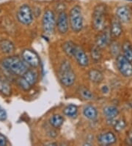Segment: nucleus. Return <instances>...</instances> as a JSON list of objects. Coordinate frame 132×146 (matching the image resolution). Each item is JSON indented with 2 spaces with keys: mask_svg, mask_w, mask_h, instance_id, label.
Wrapping results in <instances>:
<instances>
[{
  "mask_svg": "<svg viewBox=\"0 0 132 146\" xmlns=\"http://www.w3.org/2000/svg\"><path fill=\"white\" fill-rule=\"evenodd\" d=\"M69 25L74 32L79 33L84 27V17L82 8L79 5H76L71 7L69 12Z\"/></svg>",
  "mask_w": 132,
  "mask_h": 146,
  "instance_id": "4",
  "label": "nucleus"
},
{
  "mask_svg": "<svg viewBox=\"0 0 132 146\" xmlns=\"http://www.w3.org/2000/svg\"><path fill=\"white\" fill-rule=\"evenodd\" d=\"M110 33L112 37L118 38L121 36L123 33V28H122L121 22L118 19H114L111 23V27L109 28Z\"/></svg>",
  "mask_w": 132,
  "mask_h": 146,
  "instance_id": "14",
  "label": "nucleus"
},
{
  "mask_svg": "<svg viewBox=\"0 0 132 146\" xmlns=\"http://www.w3.org/2000/svg\"><path fill=\"white\" fill-rule=\"evenodd\" d=\"M116 17L121 23H129L131 17L130 8L126 5H121L116 10Z\"/></svg>",
  "mask_w": 132,
  "mask_h": 146,
  "instance_id": "11",
  "label": "nucleus"
},
{
  "mask_svg": "<svg viewBox=\"0 0 132 146\" xmlns=\"http://www.w3.org/2000/svg\"><path fill=\"white\" fill-rule=\"evenodd\" d=\"M90 55H91V58L93 61L98 62L102 58L101 49L96 45H94L93 46H92L91 50H90Z\"/></svg>",
  "mask_w": 132,
  "mask_h": 146,
  "instance_id": "26",
  "label": "nucleus"
},
{
  "mask_svg": "<svg viewBox=\"0 0 132 146\" xmlns=\"http://www.w3.org/2000/svg\"><path fill=\"white\" fill-rule=\"evenodd\" d=\"M97 140L101 145H111L116 143L117 137L112 132L108 131L99 134L97 137Z\"/></svg>",
  "mask_w": 132,
  "mask_h": 146,
  "instance_id": "13",
  "label": "nucleus"
},
{
  "mask_svg": "<svg viewBox=\"0 0 132 146\" xmlns=\"http://www.w3.org/2000/svg\"><path fill=\"white\" fill-rule=\"evenodd\" d=\"M129 1H132V0H129Z\"/></svg>",
  "mask_w": 132,
  "mask_h": 146,
  "instance_id": "33",
  "label": "nucleus"
},
{
  "mask_svg": "<svg viewBox=\"0 0 132 146\" xmlns=\"http://www.w3.org/2000/svg\"><path fill=\"white\" fill-rule=\"evenodd\" d=\"M109 46H110V52H111L112 55L115 56V57L120 55V46L118 42L111 41V43L109 44Z\"/></svg>",
  "mask_w": 132,
  "mask_h": 146,
  "instance_id": "28",
  "label": "nucleus"
},
{
  "mask_svg": "<svg viewBox=\"0 0 132 146\" xmlns=\"http://www.w3.org/2000/svg\"><path fill=\"white\" fill-rule=\"evenodd\" d=\"M58 78L65 87H70L74 85L76 81V74L69 61H64L62 63L58 70Z\"/></svg>",
  "mask_w": 132,
  "mask_h": 146,
  "instance_id": "2",
  "label": "nucleus"
},
{
  "mask_svg": "<svg viewBox=\"0 0 132 146\" xmlns=\"http://www.w3.org/2000/svg\"><path fill=\"white\" fill-rule=\"evenodd\" d=\"M21 76H23L25 80L30 84V86L32 87L36 84L37 81V78H38L37 72L34 70H27L24 73V75H21Z\"/></svg>",
  "mask_w": 132,
  "mask_h": 146,
  "instance_id": "18",
  "label": "nucleus"
},
{
  "mask_svg": "<svg viewBox=\"0 0 132 146\" xmlns=\"http://www.w3.org/2000/svg\"><path fill=\"white\" fill-rule=\"evenodd\" d=\"M116 64L118 71L123 76L129 78L132 76V64L131 61L125 58L123 55L117 56Z\"/></svg>",
  "mask_w": 132,
  "mask_h": 146,
  "instance_id": "7",
  "label": "nucleus"
},
{
  "mask_svg": "<svg viewBox=\"0 0 132 146\" xmlns=\"http://www.w3.org/2000/svg\"><path fill=\"white\" fill-rule=\"evenodd\" d=\"M17 84L22 90H24V91L25 92L30 91V89H31V88H32V86H30V84L25 80V78L23 76H20L19 78L18 79Z\"/></svg>",
  "mask_w": 132,
  "mask_h": 146,
  "instance_id": "27",
  "label": "nucleus"
},
{
  "mask_svg": "<svg viewBox=\"0 0 132 146\" xmlns=\"http://www.w3.org/2000/svg\"><path fill=\"white\" fill-rule=\"evenodd\" d=\"M7 145V139L2 134L0 133V146H5Z\"/></svg>",
  "mask_w": 132,
  "mask_h": 146,
  "instance_id": "31",
  "label": "nucleus"
},
{
  "mask_svg": "<svg viewBox=\"0 0 132 146\" xmlns=\"http://www.w3.org/2000/svg\"><path fill=\"white\" fill-rule=\"evenodd\" d=\"M103 113L107 119H113L119 114V110L115 106H107L104 107Z\"/></svg>",
  "mask_w": 132,
  "mask_h": 146,
  "instance_id": "19",
  "label": "nucleus"
},
{
  "mask_svg": "<svg viewBox=\"0 0 132 146\" xmlns=\"http://www.w3.org/2000/svg\"><path fill=\"white\" fill-rule=\"evenodd\" d=\"M78 92H79L80 97L84 100H90L93 99V94L92 93L90 89L86 88L84 86H79V89H78Z\"/></svg>",
  "mask_w": 132,
  "mask_h": 146,
  "instance_id": "23",
  "label": "nucleus"
},
{
  "mask_svg": "<svg viewBox=\"0 0 132 146\" xmlns=\"http://www.w3.org/2000/svg\"><path fill=\"white\" fill-rule=\"evenodd\" d=\"M111 33L109 28L104 27L95 38V45L100 49L105 48L111 43Z\"/></svg>",
  "mask_w": 132,
  "mask_h": 146,
  "instance_id": "10",
  "label": "nucleus"
},
{
  "mask_svg": "<svg viewBox=\"0 0 132 146\" xmlns=\"http://www.w3.org/2000/svg\"><path fill=\"white\" fill-rule=\"evenodd\" d=\"M15 45L8 39H2L0 41V50L4 54H12L15 51Z\"/></svg>",
  "mask_w": 132,
  "mask_h": 146,
  "instance_id": "15",
  "label": "nucleus"
},
{
  "mask_svg": "<svg viewBox=\"0 0 132 146\" xmlns=\"http://www.w3.org/2000/svg\"><path fill=\"white\" fill-rule=\"evenodd\" d=\"M16 17L18 21L22 25L28 26L32 23L34 19V13L32 7L28 4H23L18 9Z\"/></svg>",
  "mask_w": 132,
  "mask_h": 146,
  "instance_id": "5",
  "label": "nucleus"
},
{
  "mask_svg": "<svg viewBox=\"0 0 132 146\" xmlns=\"http://www.w3.org/2000/svg\"><path fill=\"white\" fill-rule=\"evenodd\" d=\"M21 58L27 66L32 68H37L40 65V58L36 52L30 49H25L21 52Z\"/></svg>",
  "mask_w": 132,
  "mask_h": 146,
  "instance_id": "8",
  "label": "nucleus"
},
{
  "mask_svg": "<svg viewBox=\"0 0 132 146\" xmlns=\"http://www.w3.org/2000/svg\"><path fill=\"white\" fill-rule=\"evenodd\" d=\"M56 27L57 31L62 35L66 34L69 29L68 15L65 11H60L56 20Z\"/></svg>",
  "mask_w": 132,
  "mask_h": 146,
  "instance_id": "9",
  "label": "nucleus"
},
{
  "mask_svg": "<svg viewBox=\"0 0 132 146\" xmlns=\"http://www.w3.org/2000/svg\"><path fill=\"white\" fill-rule=\"evenodd\" d=\"M106 11L107 7L104 3L98 4L94 7L92 16V26L95 31L100 32L105 27Z\"/></svg>",
  "mask_w": 132,
  "mask_h": 146,
  "instance_id": "3",
  "label": "nucleus"
},
{
  "mask_svg": "<svg viewBox=\"0 0 132 146\" xmlns=\"http://www.w3.org/2000/svg\"><path fill=\"white\" fill-rule=\"evenodd\" d=\"M122 51L123 56L132 62V46L130 43L125 41L122 46Z\"/></svg>",
  "mask_w": 132,
  "mask_h": 146,
  "instance_id": "24",
  "label": "nucleus"
},
{
  "mask_svg": "<svg viewBox=\"0 0 132 146\" xmlns=\"http://www.w3.org/2000/svg\"><path fill=\"white\" fill-rule=\"evenodd\" d=\"M12 89L10 83L4 78H0V93L5 96H10Z\"/></svg>",
  "mask_w": 132,
  "mask_h": 146,
  "instance_id": "21",
  "label": "nucleus"
},
{
  "mask_svg": "<svg viewBox=\"0 0 132 146\" xmlns=\"http://www.w3.org/2000/svg\"><path fill=\"white\" fill-rule=\"evenodd\" d=\"M88 78L89 80L93 84H100L104 80V75L103 73L96 69H91L88 72Z\"/></svg>",
  "mask_w": 132,
  "mask_h": 146,
  "instance_id": "16",
  "label": "nucleus"
},
{
  "mask_svg": "<svg viewBox=\"0 0 132 146\" xmlns=\"http://www.w3.org/2000/svg\"><path fill=\"white\" fill-rule=\"evenodd\" d=\"M63 122L64 118L60 114H54L49 119L50 125L55 129L60 128L63 124Z\"/></svg>",
  "mask_w": 132,
  "mask_h": 146,
  "instance_id": "22",
  "label": "nucleus"
},
{
  "mask_svg": "<svg viewBox=\"0 0 132 146\" xmlns=\"http://www.w3.org/2000/svg\"><path fill=\"white\" fill-rule=\"evenodd\" d=\"M1 64L6 71L17 76L23 75L24 73L28 70V66L22 58L14 55L4 58Z\"/></svg>",
  "mask_w": 132,
  "mask_h": 146,
  "instance_id": "1",
  "label": "nucleus"
},
{
  "mask_svg": "<svg viewBox=\"0 0 132 146\" xmlns=\"http://www.w3.org/2000/svg\"><path fill=\"white\" fill-rule=\"evenodd\" d=\"M78 112V107L74 104H69L63 110V114L68 117H76Z\"/></svg>",
  "mask_w": 132,
  "mask_h": 146,
  "instance_id": "25",
  "label": "nucleus"
},
{
  "mask_svg": "<svg viewBox=\"0 0 132 146\" xmlns=\"http://www.w3.org/2000/svg\"><path fill=\"white\" fill-rule=\"evenodd\" d=\"M76 46H77V45L76 44H74L73 41H65L62 44V50H63L64 52L67 56L70 58H73L74 56Z\"/></svg>",
  "mask_w": 132,
  "mask_h": 146,
  "instance_id": "20",
  "label": "nucleus"
},
{
  "mask_svg": "<svg viewBox=\"0 0 132 146\" xmlns=\"http://www.w3.org/2000/svg\"><path fill=\"white\" fill-rule=\"evenodd\" d=\"M56 27V17L54 11L47 9L44 12L42 17V27L44 33L51 34Z\"/></svg>",
  "mask_w": 132,
  "mask_h": 146,
  "instance_id": "6",
  "label": "nucleus"
},
{
  "mask_svg": "<svg viewBox=\"0 0 132 146\" xmlns=\"http://www.w3.org/2000/svg\"><path fill=\"white\" fill-rule=\"evenodd\" d=\"M101 91H102L103 93H107L109 92V88L106 86H104L102 87V89H101Z\"/></svg>",
  "mask_w": 132,
  "mask_h": 146,
  "instance_id": "32",
  "label": "nucleus"
},
{
  "mask_svg": "<svg viewBox=\"0 0 132 146\" xmlns=\"http://www.w3.org/2000/svg\"><path fill=\"white\" fill-rule=\"evenodd\" d=\"M7 118V114L6 112L5 109H3L1 106H0V121L5 122Z\"/></svg>",
  "mask_w": 132,
  "mask_h": 146,
  "instance_id": "30",
  "label": "nucleus"
},
{
  "mask_svg": "<svg viewBox=\"0 0 132 146\" xmlns=\"http://www.w3.org/2000/svg\"><path fill=\"white\" fill-rule=\"evenodd\" d=\"M125 125H126V123L124 119H117L115 120L113 124V127H114V129L115 131L120 132L121 131H123L124 128H125Z\"/></svg>",
  "mask_w": 132,
  "mask_h": 146,
  "instance_id": "29",
  "label": "nucleus"
},
{
  "mask_svg": "<svg viewBox=\"0 0 132 146\" xmlns=\"http://www.w3.org/2000/svg\"><path fill=\"white\" fill-rule=\"evenodd\" d=\"M83 114L87 119L95 120L98 117V111L93 105H87L83 109Z\"/></svg>",
  "mask_w": 132,
  "mask_h": 146,
  "instance_id": "17",
  "label": "nucleus"
},
{
  "mask_svg": "<svg viewBox=\"0 0 132 146\" xmlns=\"http://www.w3.org/2000/svg\"><path fill=\"white\" fill-rule=\"evenodd\" d=\"M74 58H75L77 64L81 67H86L89 65V58H88L86 52L81 46H78V45L76 46Z\"/></svg>",
  "mask_w": 132,
  "mask_h": 146,
  "instance_id": "12",
  "label": "nucleus"
}]
</instances>
